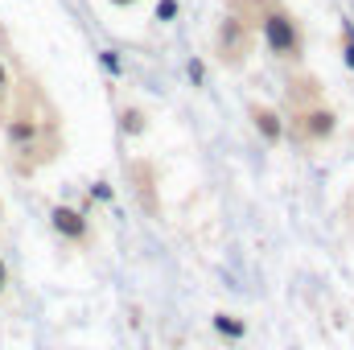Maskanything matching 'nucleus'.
<instances>
[{"label":"nucleus","instance_id":"obj_1","mask_svg":"<svg viewBox=\"0 0 354 350\" xmlns=\"http://www.w3.org/2000/svg\"><path fill=\"white\" fill-rule=\"evenodd\" d=\"M264 37L272 46V54H280V58H297V50H301V29H297V21L284 8L264 17Z\"/></svg>","mask_w":354,"mask_h":350},{"label":"nucleus","instance_id":"obj_2","mask_svg":"<svg viewBox=\"0 0 354 350\" xmlns=\"http://www.w3.org/2000/svg\"><path fill=\"white\" fill-rule=\"evenodd\" d=\"M54 227L66 235V239H87V219L71 206H54Z\"/></svg>","mask_w":354,"mask_h":350},{"label":"nucleus","instance_id":"obj_3","mask_svg":"<svg viewBox=\"0 0 354 350\" xmlns=\"http://www.w3.org/2000/svg\"><path fill=\"white\" fill-rule=\"evenodd\" d=\"M330 132H334V116H330V111L317 107V111H305V116H301V136H309V140H326Z\"/></svg>","mask_w":354,"mask_h":350},{"label":"nucleus","instance_id":"obj_4","mask_svg":"<svg viewBox=\"0 0 354 350\" xmlns=\"http://www.w3.org/2000/svg\"><path fill=\"white\" fill-rule=\"evenodd\" d=\"M252 116H256V124H260V132H264L268 140L280 136V116H276V111H268V107H252Z\"/></svg>","mask_w":354,"mask_h":350},{"label":"nucleus","instance_id":"obj_5","mask_svg":"<svg viewBox=\"0 0 354 350\" xmlns=\"http://www.w3.org/2000/svg\"><path fill=\"white\" fill-rule=\"evenodd\" d=\"M214 326H218L223 334H231V338H243V326H239V322H231L227 313H223V317H214Z\"/></svg>","mask_w":354,"mask_h":350},{"label":"nucleus","instance_id":"obj_6","mask_svg":"<svg viewBox=\"0 0 354 350\" xmlns=\"http://www.w3.org/2000/svg\"><path fill=\"white\" fill-rule=\"evenodd\" d=\"M124 128H128V132H140V128H145L140 111H128V116H124Z\"/></svg>","mask_w":354,"mask_h":350},{"label":"nucleus","instance_id":"obj_7","mask_svg":"<svg viewBox=\"0 0 354 350\" xmlns=\"http://www.w3.org/2000/svg\"><path fill=\"white\" fill-rule=\"evenodd\" d=\"M174 12H177V4H174V0H165V4H161V21H169Z\"/></svg>","mask_w":354,"mask_h":350},{"label":"nucleus","instance_id":"obj_8","mask_svg":"<svg viewBox=\"0 0 354 350\" xmlns=\"http://www.w3.org/2000/svg\"><path fill=\"white\" fill-rule=\"evenodd\" d=\"M346 58H351V66H354V33L346 29Z\"/></svg>","mask_w":354,"mask_h":350},{"label":"nucleus","instance_id":"obj_9","mask_svg":"<svg viewBox=\"0 0 354 350\" xmlns=\"http://www.w3.org/2000/svg\"><path fill=\"white\" fill-rule=\"evenodd\" d=\"M4 91H8V71L0 66V95H4Z\"/></svg>","mask_w":354,"mask_h":350},{"label":"nucleus","instance_id":"obj_10","mask_svg":"<svg viewBox=\"0 0 354 350\" xmlns=\"http://www.w3.org/2000/svg\"><path fill=\"white\" fill-rule=\"evenodd\" d=\"M0 288H4V264H0Z\"/></svg>","mask_w":354,"mask_h":350},{"label":"nucleus","instance_id":"obj_11","mask_svg":"<svg viewBox=\"0 0 354 350\" xmlns=\"http://www.w3.org/2000/svg\"><path fill=\"white\" fill-rule=\"evenodd\" d=\"M111 4H132V0H111Z\"/></svg>","mask_w":354,"mask_h":350}]
</instances>
